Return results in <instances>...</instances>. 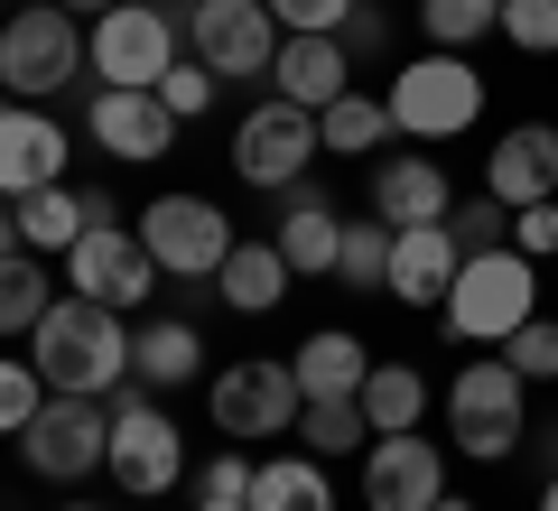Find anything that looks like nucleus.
<instances>
[{"instance_id": "nucleus-1", "label": "nucleus", "mask_w": 558, "mask_h": 511, "mask_svg": "<svg viewBox=\"0 0 558 511\" xmlns=\"http://www.w3.org/2000/svg\"><path fill=\"white\" fill-rule=\"evenodd\" d=\"M28 363H38L47 391L112 400L121 381H131V326H121V307H102V297H57V307L38 316V334H28Z\"/></svg>"}, {"instance_id": "nucleus-2", "label": "nucleus", "mask_w": 558, "mask_h": 511, "mask_svg": "<svg viewBox=\"0 0 558 511\" xmlns=\"http://www.w3.org/2000/svg\"><path fill=\"white\" fill-rule=\"evenodd\" d=\"M438 316H447L457 344L502 354L512 326H531V316H539V260L512 252V242H502V252H465V270H457V289L438 297Z\"/></svg>"}, {"instance_id": "nucleus-3", "label": "nucleus", "mask_w": 558, "mask_h": 511, "mask_svg": "<svg viewBox=\"0 0 558 511\" xmlns=\"http://www.w3.org/2000/svg\"><path fill=\"white\" fill-rule=\"evenodd\" d=\"M391 131L400 139H465L484 121V75L475 57H457V47H428V57L391 65Z\"/></svg>"}, {"instance_id": "nucleus-4", "label": "nucleus", "mask_w": 558, "mask_h": 511, "mask_svg": "<svg viewBox=\"0 0 558 511\" xmlns=\"http://www.w3.org/2000/svg\"><path fill=\"white\" fill-rule=\"evenodd\" d=\"M531 428V381L502 354H475L457 381H447V437L465 447V465H502Z\"/></svg>"}, {"instance_id": "nucleus-5", "label": "nucleus", "mask_w": 558, "mask_h": 511, "mask_svg": "<svg viewBox=\"0 0 558 511\" xmlns=\"http://www.w3.org/2000/svg\"><path fill=\"white\" fill-rule=\"evenodd\" d=\"M75 75H84L75 10H57V0H20V10L0 20V84H10V102H47V94H65Z\"/></svg>"}, {"instance_id": "nucleus-6", "label": "nucleus", "mask_w": 558, "mask_h": 511, "mask_svg": "<svg viewBox=\"0 0 558 511\" xmlns=\"http://www.w3.org/2000/svg\"><path fill=\"white\" fill-rule=\"evenodd\" d=\"M102 474H112L131 502H159L186 474V437H178V418L149 400V381H121L112 391V455H102Z\"/></svg>"}, {"instance_id": "nucleus-7", "label": "nucleus", "mask_w": 558, "mask_h": 511, "mask_svg": "<svg viewBox=\"0 0 558 511\" xmlns=\"http://www.w3.org/2000/svg\"><path fill=\"white\" fill-rule=\"evenodd\" d=\"M205 410H215V437H233V447H270V437H289V428H299V410H307V391H299V363L242 354L233 373H215Z\"/></svg>"}, {"instance_id": "nucleus-8", "label": "nucleus", "mask_w": 558, "mask_h": 511, "mask_svg": "<svg viewBox=\"0 0 558 511\" xmlns=\"http://www.w3.org/2000/svg\"><path fill=\"white\" fill-rule=\"evenodd\" d=\"M84 57H94L102 84H159L168 65L186 57V20L168 0H112L94 20V47H84Z\"/></svg>"}, {"instance_id": "nucleus-9", "label": "nucleus", "mask_w": 558, "mask_h": 511, "mask_svg": "<svg viewBox=\"0 0 558 511\" xmlns=\"http://www.w3.org/2000/svg\"><path fill=\"white\" fill-rule=\"evenodd\" d=\"M20 447H28V474H38V484H84V474L112 455V400L47 391V410L20 428Z\"/></svg>"}, {"instance_id": "nucleus-10", "label": "nucleus", "mask_w": 558, "mask_h": 511, "mask_svg": "<svg viewBox=\"0 0 558 511\" xmlns=\"http://www.w3.org/2000/svg\"><path fill=\"white\" fill-rule=\"evenodd\" d=\"M317 112H299V102H260V112H242V131H233V178L242 186H260V196H289V186L307 178V168H317Z\"/></svg>"}, {"instance_id": "nucleus-11", "label": "nucleus", "mask_w": 558, "mask_h": 511, "mask_svg": "<svg viewBox=\"0 0 558 511\" xmlns=\"http://www.w3.org/2000/svg\"><path fill=\"white\" fill-rule=\"evenodd\" d=\"M233 242H242V233L223 223L215 196H159L149 215H140V252L159 260L168 279H215Z\"/></svg>"}, {"instance_id": "nucleus-12", "label": "nucleus", "mask_w": 558, "mask_h": 511, "mask_svg": "<svg viewBox=\"0 0 558 511\" xmlns=\"http://www.w3.org/2000/svg\"><path fill=\"white\" fill-rule=\"evenodd\" d=\"M279 38L289 28L270 20V0H196L186 10V57L215 65V75H270Z\"/></svg>"}, {"instance_id": "nucleus-13", "label": "nucleus", "mask_w": 558, "mask_h": 511, "mask_svg": "<svg viewBox=\"0 0 558 511\" xmlns=\"http://www.w3.org/2000/svg\"><path fill=\"white\" fill-rule=\"evenodd\" d=\"M447 492V447H428L418 428H391L363 447V511H438Z\"/></svg>"}, {"instance_id": "nucleus-14", "label": "nucleus", "mask_w": 558, "mask_h": 511, "mask_svg": "<svg viewBox=\"0 0 558 511\" xmlns=\"http://www.w3.org/2000/svg\"><path fill=\"white\" fill-rule=\"evenodd\" d=\"M84 131H94V149H112V158H168L178 149V131L186 121L168 112V94L159 84H102L94 102H84Z\"/></svg>"}, {"instance_id": "nucleus-15", "label": "nucleus", "mask_w": 558, "mask_h": 511, "mask_svg": "<svg viewBox=\"0 0 558 511\" xmlns=\"http://www.w3.org/2000/svg\"><path fill=\"white\" fill-rule=\"evenodd\" d=\"M65 279H75V297H102V307L131 316L149 297V279H159V260L140 252V233H121V223H84V242L65 252Z\"/></svg>"}, {"instance_id": "nucleus-16", "label": "nucleus", "mask_w": 558, "mask_h": 511, "mask_svg": "<svg viewBox=\"0 0 558 511\" xmlns=\"http://www.w3.org/2000/svg\"><path fill=\"white\" fill-rule=\"evenodd\" d=\"M38 186H65V121H47L38 102H0V196L20 205Z\"/></svg>"}, {"instance_id": "nucleus-17", "label": "nucleus", "mask_w": 558, "mask_h": 511, "mask_svg": "<svg viewBox=\"0 0 558 511\" xmlns=\"http://www.w3.org/2000/svg\"><path fill=\"white\" fill-rule=\"evenodd\" d=\"M465 270L457 223H400L391 233V307H438Z\"/></svg>"}, {"instance_id": "nucleus-18", "label": "nucleus", "mask_w": 558, "mask_h": 511, "mask_svg": "<svg viewBox=\"0 0 558 511\" xmlns=\"http://www.w3.org/2000/svg\"><path fill=\"white\" fill-rule=\"evenodd\" d=\"M270 84H279V102H299V112H326L336 94H354V47H344L336 28H317V38H279Z\"/></svg>"}, {"instance_id": "nucleus-19", "label": "nucleus", "mask_w": 558, "mask_h": 511, "mask_svg": "<svg viewBox=\"0 0 558 511\" xmlns=\"http://www.w3.org/2000/svg\"><path fill=\"white\" fill-rule=\"evenodd\" d=\"M484 196H502V205H539V196H558V131H549V121H521V131H502V149L484 158Z\"/></svg>"}, {"instance_id": "nucleus-20", "label": "nucleus", "mask_w": 558, "mask_h": 511, "mask_svg": "<svg viewBox=\"0 0 558 511\" xmlns=\"http://www.w3.org/2000/svg\"><path fill=\"white\" fill-rule=\"evenodd\" d=\"M373 215L391 223V233L400 223H447L457 215V186H447L438 158H381L373 168Z\"/></svg>"}, {"instance_id": "nucleus-21", "label": "nucleus", "mask_w": 558, "mask_h": 511, "mask_svg": "<svg viewBox=\"0 0 558 511\" xmlns=\"http://www.w3.org/2000/svg\"><path fill=\"white\" fill-rule=\"evenodd\" d=\"M279 252H289V270L299 279H336V252H344V215L326 196H307V178L289 186V196H279Z\"/></svg>"}, {"instance_id": "nucleus-22", "label": "nucleus", "mask_w": 558, "mask_h": 511, "mask_svg": "<svg viewBox=\"0 0 558 511\" xmlns=\"http://www.w3.org/2000/svg\"><path fill=\"white\" fill-rule=\"evenodd\" d=\"M205 373V334L186 326V316H149V326H131V381H149V391H178V381Z\"/></svg>"}, {"instance_id": "nucleus-23", "label": "nucleus", "mask_w": 558, "mask_h": 511, "mask_svg": "<svg viewBox=\"0 0 558 511\" xmlns=\"http://www.w3.org/2000/svg\"><path fill=\"white\" fill-rule=\"evenodd\" d=\"M289 252H279V242H233V252H223V270H215V289H223V307L233 316H270L279 297H289Z\"/></svg>"}, {"instance_id": "nucleus-24", "label": "nucleus", "mask_w": 558, "mask_h": 511, "mask_svg": "<svg viewBox=\"0 0 558 511\" xmlns=\"http://www.w3.org/2000/svg\"><path fill=\"white\" fill-rule=\"evenodd\" d=\"M289 363H299V391H307V400H363V373H373L363 334H344V326L307 334V344H299Z\"/></svg>"}, {"instance_id": "nucleus-25", "label": "nucleus", "mask_w": 558, "mask_h": 511, "mask_svg": "<svg viewBox=\"0 0 558 511\" xmlns=\"http://www.w3.org/2000/svg\"><path fill=\"white\" fill-rule=\"evenodd\" d=\"M252 511H336L326 455H270V465L252 474Z\"/></svg>"}, {"instance_id": "nucleus-26", "label": "nucleus", "mask_w": 558, "mask_h": 511, "mask_svg": "<svg viewBox=\"0 0 558 511\" xmlns=\"http://www.w3.org/2000/svg\"><path fill=\"white\" fill-rule=\"evenodd\" d=\"M363 418H373V437L418 428V418H428V381H418V363H373V373H363Z\"/></svg>"}, {"instance_id": "nucleus-27", "label": "nucleus", "mask_w": 558, "mask_h": 511, "mask_svg": "<svg viewBox=\"0 0 558 511\" xmlns=\"http://www.w3.org/2000/svg\"><path fill=\"white\" fill-rule=\"evenodd\" d=\"M317 139H326L336 158H363V149H381V139H400V131H391V102H373V94H336V102L317 112Z\"/></svg>"}, {"instance_id": "nucleus-28", "label": "nucleus", "mask_w": 558, "mask_h": 511, "mask_svg": "<svg viewBox=\"0 0 558 511\" xmlns=\"http://www.w3.org/2000/svg\"><path fill=\"white\" fill-rule=\"evenodd\" d=\"M20 233H28V252H75V242H84V196H75V186H38V196H20Z\"/></svg>"}, {"instance_id": "nucleus-29", "label": "nucleus", "mask_w": 558, "mask_h": 511, "mask_svg": "<svg viewBox=\"0 0 558 511\" xmlns=\"http://www.w3.org/2000/svg\"><path fill=\"white\" fill-rule=\"evenodd\" d=\"M299 437H307V455H363L373 447V418H363V400H307Z\"/></svg>"}, {"instance_id": "nucleus-30", "label": "nucleus", "mask_w": 558, "mask_h": 511, "mask_svg": "<svg viewBox=\"0 0 558 511\" xmlns=\"http://www.w3.org/2000/svg\"><path fill=\"white\" fill-rule=\"evenodd\" d=\"M57 307V289H47V270L28 252L0 260V334H38V316Z\"/></svg>"}, {"instance_id": "nucleus-31", "label": "nucleus", "mask_w": 558, "mask_h": 511, "mask_svg": "<svg viewBox=\"0 0 558 511\" xmlns=\"http://www.w3.org/2000/svg\"><path fill=\"white\" fill-rule=\"evenodd\" d=\"M418 28H428V47H475L502 28V0H418Z\"/></svg>"}, {"instance_id": "nucleus-32", "label": "nucleus", "mask_w": 558, "mask_h": 511, "mask_svg": "<svg viewBox=\"0 0 558 511\" xmlns=\"http://www.w3.org/2000/svg\"><path fill=\"white\" fill-rule=\"evenodd\" d=\"M336 279L344 289H391V223H344V252H336Z\"/></svg>"}, {"instance_id": "nucleus-33", "label": "nucleus", "mask_w": 558, "mask_h": 511, "mask_svg": "<svg viewBox=\"0 0 558 511\" xmlns=\"http://www.w3.org/2000/svg\"><path fill=\"white\" fill-rule=\"evenodd\" d=\"M502 363H512L521 381H558V316H531V326H512Z\"/></svg>"}, {"instance_id": "nucleus-34", "label": "nucleus", "mask_w": 558, "mask_h": 511, "mask_svg": "<svg viewBox=\"0 0 558 511\" xmlns=\"http://www.w3.org/2000/svg\"><path fill=\"white\" fill-rule=\"evenodd\" d=\"M38 410H47V381H38V363H10V354H0V437H20Z\"/></svg>"}, {"instance_id": "nucleus-35", "label": "nucleus", "mask_w": 558, "mask_h": 511, "mask_svg": "<svg viewBox=\"0 0 558 511\" xmlns=\"http://www.w3.org/2000/svg\"><path fill=\"white\" fill-rule=\"evenodd\" d=\"M502 38L521 57H558V0H502Z\"/></svg>"}, {"instance_id": "nucleus-36", "label": "nucleus", "mask_w": 558, "mask_h": 511, "mask_svg": "<svg viewBox=\"0 0 558 511\" xmlns=\"http://www.w3.org/2000/svg\"><path fill=\"white\" fill-rule=\"evenodd\" d=\"M215 65H196V57H178V65H168V75H159V94H168V112H178V121H205V112H215Z\"/></svg>"}, {"instance_id": "nucleus-37", "label": "nucleus", "mask_w": 558, "mask_h": 511, "mask_svg": "<svg viewBox=\"0 0 558 511\" xmlns=\"http://www.w3.org/2000/svg\"><path fill=\"white\" fill-rule=\"evenodd\" d=\"M447 223H457L465 252H502V242H512V205H502V196H475L465 215H447Z\"/></svg>"}, {"instance_id": "nucleus-38", "label": "nucleus", "mask_w": 558, "mask_h": 511, "mask_svg": "<svg viewBox=\"0 0 558 511\" xmlns=\"http://www.w3.org/2000/svg\"><path fill=\"white\" fill-rule=\"evenodd\" d=\"M512 252H531V260H558V196H539V205H512Z\"/></svg>"}, {"instance_id": "nucleus-39", "label": "nucleus", "mask_w": 558, "mask_h": 511, "mask_svg": "<svg viewBox=\"0 0 558 511\" xmlns=\"http://www.w3.org/2000/svg\"><path fill=\"white\" fill-rule=\"evenodd\" d=\"M270 20L289 28V38H317V28H344V20H354V0H270Z\"/></svg>"}, {"instance_id": "nucleus-40", "label": "nucleus", "mask_w": 558, "mask_h": 511, "mask_svg": "<svg viewBox=\"0 0 558 511\" xmlns=\"http://www.w3.org/2000/svg\"><path fill=\"white\" fill-rule=\"evenodd\" d=\"M252 474H260V465H242V455H215V465L196 474V502H252Z\"/></svg>"}, {"instance_id": "nucleus-41", "label": "nucleus", "mask_w": 558, "mask_h": 511, "mask_svg": "<svg viewBox=\"0 0 558 511\" xmlns=\"http://www.w3.org/2000/svg\"><path fill=\"white\" fill-rule=\"evenodd\" d=\"M336 38L354 47V65H363V57H381V47H391V20H381V0H354V20H344Z\"/></svg>"}, {"instance_id": "nucleus-42", "label": "nucleus", "mask_w": 558, "mask_h": 511, "mask_svg": "<svg viewBox=\"0 0 558 511\" xmlns=\"http://www.w3.org/2000/svg\"><path fill=\"white\" fill-rule=\"evenodd\" d=\"M20 242H28V233H20V205H10V196H0V260H10V252H20Z\"/></svg>"}, {"instance_id": "nucleus-43", "label": "nucleus", "mask_w": 558, "mask_h": 511, "mask_svg": "<svg viewBox=\"0 0 558 511\" xmlns=\"http://www.w3.org/2000/svg\"><path fill=\"white\" fill-rule=\"evenodd\" d=\"M57 10H75V20H102V10H112V0H57Z\"/></svg>"}, {"instance_id": "nucleus-44", "label": "nucleus", "mask_w": 558, "mask_h": 511, "mask_svg": "<svg viewBox=\"0 0 558 511\" xmlns=\"http://www.w3.org/2000/svg\"><path fill=\"white\" fill-rule=\"evenodd\" d=\"M539 511H558V474H549V484H539Z\"/></svg>"}, {"instance_id": "nucleus-45", "label": "nucleus", "mask_w": 558, "mask_h": 511, "mask_svg": "<svg viewBox=\"0 0 558 511\" xmlns=\"http://www.w3.org/2000/svg\"><path fill=\"white\" fill-rule=\"evenodd\" d=\"M438 511H475V502H457V492H438Z\"/></svg>"}, {"instance_id": "nucleus-46", "label": "nucleus", "mask_w": 558, "mask_h": 511, "mask_svg": "<svg viewBox=\"0 0 558 511\" xmlns=\"http://www.w3.org/2000/svg\"><path fill=\"white\" fill-rule=\"evenodd\" d=\"M196 511H252V502H196Z\"/></svg>"}, {"instance_id": "nucleus-47", "label": "nucleus", "mask_w": 558, "mask_h": 511, "mask_svg": "<svg viewBox=\"0 0 558 511\" xmlns=\"http://www.w3.org/2000/svg\"><path fill=\"white\" fill-rule=\"evenodd\" d=\"M57 511H94V502H57Z\"/></svg>"}, {"instance_id": "nucleus-48", "label": "nucleus", "mask_w": 558, "mask_h": 511, "mask_svg": "<svg viewBox=\"0 0 558 511\" xmlns=\"http://www.w3.org/2000/svg\"><path fill=\"white\" fill-rule=\"evenodd\" d=\"M0 20H10V0H0Z\"/></svg>"}]
</instances>
